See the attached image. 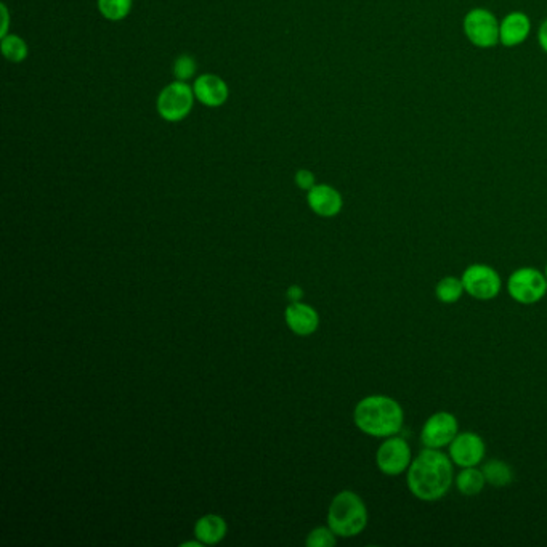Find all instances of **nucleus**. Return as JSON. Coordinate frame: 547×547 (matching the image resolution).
<instances>
[{"mask_svg":"<svg viewBox=\"0 0 547 547\" xmlns=\"http://www.w3.org/2000/svg\"><path fill=\"white\" fill-rule=\"evenodd\" d=\"M335 544V533L331 528H316L307 538L308 547H331Z\"/></svg>","mask_w":547,"mask_h":547,"instance_id":"obj_22","label":"nucleus"},{"mask_svg":"<svg viewBox=\"0 0 547 547\" xmlns=\"http://www.w3.org/2000/svg\"><path fill=\"white\" fill-rule=\"evenodd\" d=\"M96 4L103 18L110 21L124 20L132 10V0H96Z\"/></svg>","mask_w":547,"mask_h":547,"instance_id":"obj_20","label":"nucleus"},{"mask_svg":"<svg viewBox=\"0 0 547 547\" xmlns=\"http://www.w3.org/2000/svg\"><path fill=\"white\" fill-rule=\"evenodd\" d=\"M295 184L299 185L302 190H307L310 192L313 186H315V175L307 169H301V171L295 174Z\"/></svg>","mask_w":547,"mask_h":547,"instance_id":"obj_23","label":"nucleus"},{"mask_svg":"<svg viewBox=\"0 0 547 547\" xmlns=\"http://www.w3.org/2000/svg\"><path fill=\"white\" fill-rule=\"evenodd\" d=\"M184 546H199V542H185Z\"/></svg>","mask_w":547,"mask_h":547,"instance_id":"obj_27","label":"nucleus"},{"mask_svg":"<svg viewBox=\"0 0 547 547\" xmlns=\"http://www.w3.org/2000/svg\"><path fill=\"white\" fill-rule=\"evenodd\" d=\"M193 92L196 100L209 108H219L230 95L225 81L215 75H199L193 84Z\"/></svg>","mask_w":547,"mask_h":547,"instance_id":"obj_11","label":"nucleus"},{"mask_svg":"<svg viewBox=\"0 0 547 547\" xmlns=\"http://www.w3.org/2000/svg\"><path fill=\"white\" fill-rule=\"evenodd\" d=\"M464 283L456 276H445L438 281L435 295L442 303H454L464 294Z\"/></svg>","mask_w":547,"mask_h":547,"instance_id":"obj_18","label":"nucleus"},{"mask_svg":"<svg viewBox=\"0 0 547 547\" xmlns=\"http://www.w3.org/2000/svg\"><path fill=\"white\" fill-rule=\"evenodd\" d=\"M286 322L295 334L310 335L318 329L320 318L313 308L294 302L286 308Z\"/></svg>","mask_w":547,"mask_h":547,"instance_id":"obj_14","label":"nucleus"},{"mask_svg":"<svg viewBox=\"0 0 547 547\" xmlns=\"http://www.w3.org/2000/svg\"><path fill=\"white\" fill-rule=\"evenodd\" d=\"M450 454L442 450L424 448L413 459L406 472L408 490L414 498L425 502L443 500L454 483V471Z\"/></svg>","mask_w":547,"mask_h":547,"instance_id":"obj_1","label":"nucleus"},{"mask_svg":"<svg viewBox=\"0 0 547 547\" xmlns=\"http://www.w3.org/2000/svg\"><path fill=\"white\" fill-rule=\"evenodd\" d=\"M538 41H540L542 50L547 54V20L541 25L540 33H538Z\"/></svg>","mask_w":547,"mask_h":547,"instance_id":"obj_24","label":"nucleus"},{"mask_svg":"<svg viewBox=\"0 0 547 547\" xmlns=\"http://www.w3.org/2000/svg\"><path fill=\"white\" fill-rule=\"evenodd\" d=\"M302 293H301V289L299 288H291L289 289V297H291V299H293V301L297 302V299H299V297H301Z\"/></svg>","mask_w":547,"mask_h":547,"instance_id":"obj_26","label":"nucleus"},{"mask_svg":"<svg viewBox=\"0 0 547 547\" xmlns=\"http://www.w3.org/2000/svg\"><path fill=\"white\" fill-rule=\"evenodd\" d=\"M308 205L322 217H334L343 209V196L329 185H315L307 196Z\"/></svg>","mask_w":547,"mask_h":547,"instance_id":"obj_12","label":"nucleus"},{"mask_svg":"<svg viewBox=\"0 0 547 547\" xmlns=\"http://www.w3.org/2000/svg\"><path fill=\"white\" fill-rule=\"evenodd\" d=\"M464 33L477 47H494L500 42V23L490 10L473 8L465 15Z\"/></svg>","mask_w":547,"mask_h":547,"instance_id":"obj_8","label":"nucleus"},{"mask_svg":"<svg viewBox=\"0 0 547 547\" xmlns=\"http://www.w3.org/2000/svg\"><path fill=\"white\" fill-rule=\"evenodd\" d=\"M454 483L461 494L477 496L479 492H483L486 479L483 471L477 469V465H475V467H462L458 475L454 477Z\"/></svg>","mask_w":547,"mask_h":547,"instance_id":"obj_16","label":"nucleus"},{"mask_svg":"<svg viewBox=\"0 0 547 547\" xmlns=\"http://www.w3.org/2000/svg\"><path fill=\"white\" fill-rule=\"evenodd\" d=\"M2 54L8 62L21 63L28 56V45L20 35H7L2 37Z\"/></svg>","mask_w":547,"mask_h":547,"instance_id":"obj_19","label":"nucleus"},{"mask_svg":"<svg viewBox=\"0 0 547 547\" xmlns=\"http://www.w3.org/2000/svg\"><path fill=\"white\" fill-rule=\"evenodd\" d=\"M194 534L201 542L215 544L224 540L226 534L225 520L219 515H205L199 519L194 525Z\"/></svg>","mask_w":547,"mask_h":547,"instance_id":"obj_15","label":"nucleus"},{"mask_svg":"<svg viewBox=\"0 0 547 547\" xmlns=\"http://www.w3.org/2000/svg\"><path fill=\"white\" fill-rule=\"evenodd\" d=\"M411 462H413V452L410 443L398 435L385 438L383 445L377 450V467L381 472L389 477H398L402 473L408 472Z\"/></svg>","mask_w":547,"mask_h":547,"instance_id":"obj_7","label":"nucleus"},{"mask_svg":"<svg viewBox=\"0 0 547 547\" xmlns=\"http://www.w3.org/2000/svg\"><path fill=\"white\" fill-rule=\"evenodd\" d=\"M458 433L459 423L456 416L448 411H440L425 421L421 431V442L424 448L443 450L452 445Z\"/></svg>","mask_w":547,"mask_h":547,"instance_id":"obj_9","label":"nucleus"},{"mask_svg":"<svg viewBox=\"0 0 547 547\" xmlns=\"http://www.w3.org/2000/svg\"><path fill=\"white\" fill-rule=\"evenodd\" d=\"M353 421L366 435L389 438L398 435L403 429L404 411L393 398L371 395L356 404Z\"/></svg>","mask_w":547,"mask_h":547,"instance_id":"obj_2","label":"nucleus"},{"mask_svg":"<svg viewBox=\"0 0 547 547\" xmlns=\"http://www.w3.org/2000/svg\"><path fill=\"white\" fill-rule=\"evenodd\" d=\"M448 448L453 464L461 469L479 465L486 454L485 442L473 432H459Z\"/></svg>","mask_w":547,"mask_h":547,"instance_id":"obj_10","label":"nucleus"},{"mask_svg":"<svg viewBox=\"0 0 547 547\" xmlns=\"http://www.w3.org/2000/svg\"><path fill=\"white\" fill-rule=\"evenodd\" d=\"M2 18H4V23H2V31H0V35L4 37V35H7L8 29V12L5 5H2Z\"/></svg>","mask_w":547,"mask_h":547,"instance_id":"obj_25","label":"nucleus"},{"mask_svg":"<svg viewBox=\"0 0 547 547\" xmlns=\"http://www.w3.org/2000/svg\"><path fill=\"white\" fill-rule=\"evenodd\" d=\"M546 274V278H547V265H546V274Z\"/></svg>","mask_w":547,"mask_h":547,"instance_id":"obj_28","label":"nucleus"},{"mask_svg":"<svg viewBox=\"0 0 547 547\" xmlns=\"http://www.w3.org/2000/svg\"><path fill=\"white\" fill-rule=\"evenodd\" d=\"M194 92L193 87L182 81L169 84L161 90L158 96V113L167 123H178L185 119L193 110L194 104Z\"/></svg>","mask_w":547,"mask_h":547,"instance_id":"obj_5","label":"nucleus"},{"mask_svg":"<svg viewBox=\"0 0 547 547\" xmlns=\"http://www.w3.org/2000/svg\"><path fill=\"white\" fill-rule=\"evenodd\" d=\"M461 280L464 283L465 293L477 301H492L500 295L502 289L500 274L483 264H473L465 268Z\"/></svg>","mask_w":547,"mask_h":547,"instance_id":"obj_6","label":"nucleus"},{"mask_svg":"<svg viewBox=\"0 0 547 547\" xmlns=\"http://www.w3.org/2000/svg\"><path fill=\"white\" fill-rule=\"evenodd\" d=\"M507 293L522 305H533L547 294L546 274L536 268H519L507 280Z\"/></svg>","mask_w":547,"mask_h":547,"instance_id":"obj_4","label":"nucleus"},{"mask_svg":"<svg viewBox=\"0 0 547 547\" xmlns=\"http://www.w3.org/2000/svg\"><path fill=\"white\" fill-rule=\"evenodd\" d=\"M532 23L527 15L512 12L500 25V42L506 47H515L527 41Z\"/></svg>","mask_w":547,"mask_h":547,"instance_id":"obj_13","label":"nucleus"},{"mask_svg":"<svg viewBox=\"0 0 547 547\" xmlns=\"http://www.w3.org/2000/svg\"><path fill=\"white\" fill-rule=\"evenodd\" d=\"M483 475H485L486 483L494 486V488H504L513 482V471L511 465L500 461V459H492L483 465Z\"/></svg>","mask_w":547,"mask_h":547,"instance_id":"obj_17","label":"nucleus"},{"mask_svg":"<svg viewBox=\"0 0 547 547\" xmlns=\"http://www.w3.org/2000/svg\"><path fill=\"white\" fill-rule=\"evenodd\" d=\"M194 73H196V62L190 55H180L174 63V75L177 81L186 83L192 79Z\"/></svg>","mask_w":547,"mask_h":547,"instance_id":"obj_21","label":"nucleus"},{"mask_svg":"<svg viewBox=\"0 0 547 547\" xmlns=\"http://www.w3.org/2000/svg\"><path fill=\"white\" fill-rule=\"evenodd\" d=\"M329 528L341 538L362 533L368 525V509L353 492H341L329 506Z\"/></svg>","mask_w":547,"mask_h":547,"instance_id":"obj_3","label":"nucleus"}]
</instances>
